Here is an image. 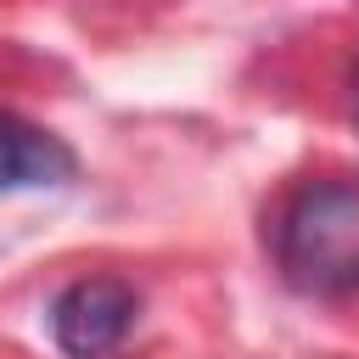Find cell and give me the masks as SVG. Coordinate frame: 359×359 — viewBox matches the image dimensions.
I'll list each match as a JSON object with an SVG mask.
<instances>
[{
	"instance_id": "cell-1",
	"label": "cell",
	"mask_w": 359,
	"mask_h": 359,
	"mask_svg": "<svg viewBox=\"0 0 359 359\" xmlns=\"http://www.w3.org/2000/svg\"><path fill=\"white\" fill-rule=\"evenodd\" d=\"M280 269L314 297L359 292V185L314 180L280 213Z\"/></svg>"
},
{
	"instance_id": "cell-2",
	"label": "cell",
	"mask_w": 359,
	"mask_h": 359,
	"mask_svg": "<svg viewBox=\"0 0 359 359\" xmlns=\"http://www.w3.org/2000/svg\"><path fill=\"white\" fill-rule=\"evenodd\" d=\"M135 286L112 275H84L50 303V337L67 359H101L112 353L135 325Z\"/></svg>"
},
{
	"instance_id": "cell-3",
	"label": "cell",
	"mask_w": 359,
	"mask_h": 359,
	"mask_svg": "<svg viewBox=\"0 0 359 359\" xmlns=\"http://www.w3.org/2000/svg\"><path fill=\"white\" fill-rule=\"evenodd\" d=\"M73 174V151L22 123L17 112H0V191H34V185H62Z\"/></svg>"
}]
</instances>
